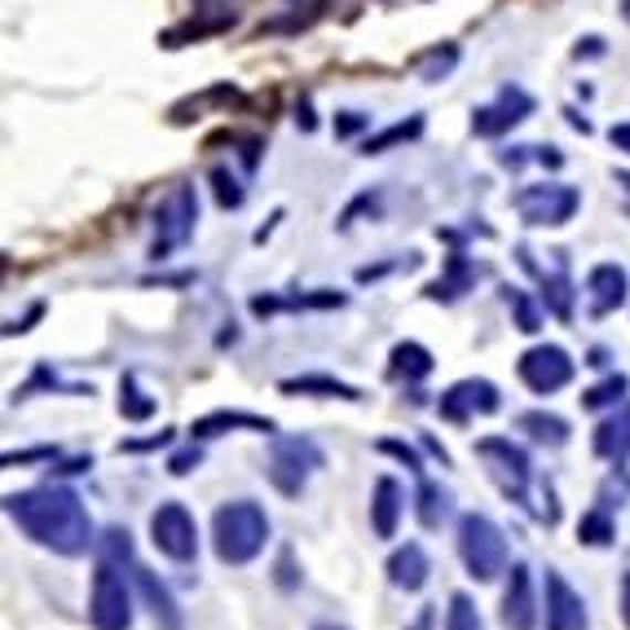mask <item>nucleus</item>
<instances>
[{
	"label": "nucleus",
	"mask_w": 630,
	"mask_h": 630,
	"mask_svg": "<svg viewBox=\"0 0 630 630\" xmlns=\"http://www.w3.org/2000/svg\"><path fill=\"white\" fill-rule=\"evenodd\" d=\"M4 516L22 529V538H31L35 547H44L62 560H80L97 547L93 516H88L84 498L62 481L4 494Z\"/></svg>",
	"instance_id": "f257e3e1"
},
{
	"label": "nucleus",
	"mask_w": 630,
	"mask_h": 630,
	"mask_svg": "<svg viewBox=\"0 0 630 630\" xmlns=\"http://www.w3.org/2000/svg\"><path fill=\"white\" fill-rule=\"evenodd\" d=\"M270 534H274L270 516L256 498H230L212 512V552L230 569H243V565L261 560L265 547H270Z\"/></svg>",
	"instance_id": "f03ea898"
},
{
	"label": "nucleus",
	"mask_w": 630,
	"mask_h": 630,
	"mask_svg": "<svg viewBox=\"0 0 630 630\" xmlns=\"http://www.w3.org/2000/svg\"><path fill=\"white\" fill-rule=\"evenodd\" d=\"M459 560H463L472 582H498L512 569L503 525L485 512H463L459 516Z\"/></svg>",
	"instance_id": "7ed1b4c3"
},
{
	"label": "nucleus",
	"mask_w": 630,
	"mask_h": 630,
	"mask_svg": "<svg viewBox=\"0 0 630 630\" xmlns=\"http://www.w3.org/2000/svg\"><path fill=\"white\" fill-rule=\"evenodd\" d=\"M476 459L485 463L490 481L498 485V494L516 507H529V481H534V459L525 445H516L512 437H481L476 441Z\"/></svg>",
	"instance_id": "20e7f679"
},
{
	"label": "nucleus",
	"mask_w": 630,
	"mask_h": 630,
	"mask_svg": "<svg viewBox=\"0 0 630 630\" xmlns=\"http://www.w3.org/2000/svg\"><path fill=\"white\" fill-rule=\"evenodd\" d=\"M88 627L133 630V591L124 582V565L93 556V587H88Z\"/></svg>",
	"instance_id": "39448f33"
},
{
	"label": "nucleus",
	"mask_w": 630,
	"mask_h": 630,
	"mask_svg": "<svg viewBox=\"0 0 630 630\" xmlns=\"http://www.w3.org/2000/svg\"><path fill=\"white\" fill-rule=\"evenodd\" d=\"M270 463H265V476L270 485L283 494V498H301L309 476L326 468V454L317 450V441L309 437H270Z\"/></svg>",
	"instance_id": "423d86ee"
},
{
	"label": "nucleus",
	"mask_w": 630,
	"mask_h": 630,
	"mask_svg": "<svg viewBox=\"0 0 630 630\" xmlns=\"http://www.w3.org/2000/svg\"><path fill=\"white\" fill-rule=\"evenodd\" d=\"M512 208L534 230H560V225H569L578 217L582 195L574 186H565V181H538V186H521L512 195Z\"/></svg>",
	"instance_id": "0eeeda50"
},
{
	"label": "nucleus",
	"mask_w": 630,
	"mask_h": 630,
	"mask_svg": "<svg viewBox=\"0 0 630 630\" xmlns=\"http://www.w3.org/2000/svg\"><path fill=\"white\" fill-rule=\"evenodd\" d=\"M150 543L159 556H168L172 565H190L199 560V521L181 498H168L150 512Z\"/></svg>",
	"instance_id": "6e6552de"
},
{
	"label": "nucleus",
	"mask_w": 630,
	"mask_h": 630,
	"mask_svg": "<svg viewBox=\"0 0 630 630\" xmlns=\"http://www.w3.org/2000/svg\"><path fill=\"white\" fill-rule=\"evenodd\" d=\"M195 225H199V195H195V186H177L155 212L150 261H168L177 248H186L195 239Z\"/></svg>",
	"instance_id": "1a4fd4ad"
},
{
	"label": "nucleus",
	"mask_w": 630,
	"mask_h": 630,
	"mask_svg": "<svg viewBox=\"0 0 630 630\" xmlns=\"http://www.w3.org/2000/svg\"><path fill=\"white\" fill-rule=\"evenodd\" d=\"M516 375H521V384H525L529 392L552 397V392H560V388L574 384L578 361H574L569 348H560V344H534V348H525V353L516 357Z\"/></svg>",
	"instance_id": "9d476101"
},
{
	"label": "nucleus",
	"mask_w": 630,
	"mask_h": 630,
	"mask_svg": "<svg viewBox=\"0 0 630 630\" xmlns=\"http://www.w3.org/2000/svg\"><path fill=\"white\" fill-rule=\"evenodd\" d=\"M498 410H503V392H498V384L485 379V375H468V379L450 384V388L441 392V401H437V414H441L445 423H454V428H468L476 414L485 419V414H498Z\"/></svg>",
	"instance_id": "9b49d317"
},
{
	"label": "nucleus",
	"mask_w": 630,
	"mask_h": 630,
	"mask_svg": "<svg viewBox=\"0 0 630 630\" xmlns=\"http://www.w3.org/2000/svg\"><path fill=\"white\" fill-rule=\"evenodd\" d=\"M543 627L547 630H591L587 600L574 591V582L560 569L543 574Z\"/></svg>",
	"instance_id": "f8f14e48"
},
{
	"label": "nucleus",
	"mask_w": 630,
	"mask_h": 630,
	"mask_svg": "<svg viewBox=\"0 0 630 630\" xmlns=\"http://www.w3.org/2000/svg\"><path fill=\"white\" fill-rule=\"evenodd\" d=\"M498 618L507 630H538L543 622V605H538V587H534V569L525 560H516L507 569V587H503V605Z\"/></svg>",
	"instance_id": "ddd939ff"
},
{
	"label": "nucleus",
	"mask_w": 630,
	"mask_h": 630,
	"mask_svg": "<svg viewBox=\"0 0 630 630\" xmlns=\"http://www.w3.org/2000/svg\"><path fill=\"white\" fill-rule=\"evenodd\" d=\"M529 115H534V97L525 88H516V84H503L494 102H485V106L472 111V133L476 137H503L516 124H525Z\"/></svg>",
	"instance_id": "4468645a"
},
{
	"label": "nucleus",
	"mask_w": 630,
	"mask_h": 630,
	"mask_svg": "<svg viewBox=\"0 0 630 630\" xmlns=\"http://www.w3.org/2000/svg\"><path fill=\"white\" fill-rule=\"evenodd\" d=\"M516 256H521L525 274H534V279H538V287H543V305L560 317V322H574V279H569V256H565V252H552V270H547V265H538L529 248H516Z\"/></svg>",
	"instance_id": "2eb2a0df"
},
{
	"label": "nucleus",
	"mask_w": 630,
	"mask_h": 630,
	"mask_svg": "<svg viewBox=\"0 0 630 630\" xmlns=\"http://www.w3.org/2000/svg\"><path fill=\"white\" fill-rule=\"evenodd\" d=\"M133 587H137L155 630H186V613H181L177 596L168 591V582H159V574H150L146 565H133Z\"/></svg>",
	"instance_id": "dca6fc26"
},
{
	"label": "nucleus",
	"mask_w": 630,
	"mask_h": 630,
	"mask_svg": "<svg viewBox=\"0 0 630 630\" xmlns=\"http://www.w3.org/2000/svg\"><path fill=\"white\" fill-rule=\"evenodd\" d=\"M225 432H261V437H279V423L252 410H208L190 423V441H212Z\"/></svg>",
	"instance_id": "f3484780"
},
{
	"label": "nucleus",
	"mask_w": 630,
	"mask_h": 630,
	"mask_svg": "<svg viewBox=\"0 0 630 630\" xmlns=\"http://www.w3.org/2000/svg\"><path fill=\"white\" fill-rule=\"evenodd\" d=\"M384 574H388V587H397L406 596H419L428 587V578H432V560H428L423 543H401V547H392Z\"/></svg>",
	"instance_id": "a211bd4d"
},
{
	"label": "nucleus",
	"mask_w": 630,
	"mask_h": 630,
	"mask_svg": "<svg viewBox=\"0 0 630 630\" xmlns=\"http://www.w3.org/2000/svg\"><path fill=\"white\" fill-rule=\"evenodd\" d=\"M587 301H591V314L596 317L618 314L630 301V274L622 265H613V261L596 265V270L587 274Z\"/></svg>",
	"instance_id": "6ab92c4d"
},
{
	"label": "nucleus",
	"mask_w": 630,
	"mask_h": 630,
	"mask_svg": "<svg viewBox=\"0 0 630 630\" xmlns=\"http://www.w3.org/2000/svg\"><path fill=\"white\" fill-rule=\"evenodd\" d=\"M591 450H596V459H605V463H613V468H627L630 463V401L613 406V410L596 423Z\"/></svg>",
	"instance_id": "aec40b11"
},
{
	"label": "nucleus",
	"mask_w": 630,
	"mask_h": 630,
	"mask_svg": "<svg viewBox=\"0 0 630 630\" xmlns=\"http://www.w3.org/2000/svg\"><path fill=\"white\" fill-rule=\"evenodd\" d=\"M401 516H406V490L397 476H379L375 490H370V529L375 538H397L401 529Z\"/></svg>",
	"instance_id": "412c9836"
},
{
	"label": "nucleus",
	"mask_w": 630,
	"mask_h": 630,
	"mask_svg": "<svg viewBox=\"0 0 630 630\" xmlns=\"http://www.w3.org/2000/svg\"><path fill=\"white\" fill-rule=\"evenodd\" d=\"M476 279H481V265L468 261L463 252H450V256H445V274H441L437 283H428L423 296L437 301V305H454V301H463V296L476 287Z\"/></svg>",
	"instance_id": "4be33fe9"
},
{
	"label": "nucleus",
	"mask_w": 630,
	"mask_h": 630,
	"mask_svg": "<svg viewBox=\"0 0 630 630\" xmlns=\"http://www.w3.org/2000/svg\"><path fill=\"white\" fill-rule=\"evenodd\" d=\"M516 432H525L534 445H547V450H560V445L574 441L569 419L556 414V410H521L516 414Z\"/></svg>",
	"instance_id": "5701e85b"
},
{
	"label": "nucleus",
	"mask_w": 630,
	"mask_h": 630,
	"mask_svg": "<svg viewBox=\"0 0 630 630\" xmlns=\"http://www.w3.org/2000/svg\"><path fill=\"white\" fill-rule=\"evenodd\" d=\"M279 392L283 397H335V401H361V388L335 379V375H322V370H309V375H292V379H279Z\"/></svg>",
	"instance_id": "b1692460"
},
{
	"label": "nucleus",
	"mask_w": 630,
	"mask_h": 630,
	"mask_svg": "<svg viewBox=\"0 0 630 630\" xmlns=\"http://www.w3.org/2000/svg\"><path fill=\"white\" fill-rule=\"evenodd\" d=\"M414 481H419V490H414V516H419V529L432 534V529H441V525L450 521V512H454L450 503H454V498H450V490H445L441 481H432L428 472L414 476Z\"/></svg>",
	"instance_id": "393cba45"
},
{
	"label": "nucleus",
	"mask_w": 630,
	"mask_h": 630,
	"mask_svg": "<svg viewBox=\"0 0 630 630\" xmlns=\"http://www.w3.org/2000/svg\"><path fill=\"white\" fill-rule=\"evenodd\" d=\"M432 366H437V357H432L419 339H401V344H392V353H388V379L419 384V379L432 375Z\"/></svg>",
	"instance_id": "a878e982"
},
{
	"label": "nucleus",
	"mask_w": 630,
	"mask_h": 630,
	"mask_svg": "<svg viewBox=\"0 0 630 630\" xmlns=\"http://www.w3.org/2000/svg\"><path fill=\"white\" fill-rule=\"evenodd\" d=\"M155 410H159V397H150V392L137 384V375L128 370V375L119 379V414H124V423H150Z\"/></svg>",
	"instance_id": "bb28decb"
},
{
	"label": "nucleus",
	"mask_w": 630,
	"mask_h": 630,
	"mask_svg": "<svg viewBox=\"0 0 630 630\" xmlns=\"http://www.w3.org/2000/svg\"><path fill=\"white\" fill-rule=\"evenodd\" d=\"M578 543H582V547H613V543H618V521H613V512H609L605 503H596V507L582 512V521H578Z\"/></svg>",
	"instance_id": "cd10ccee"
},
{
	"label": "nucleus",
	"mask_w": 630,
	"mask_h": 630,
	"mask_svg": "<svg viewBox=\"0 0 630 630\" xmlns=\"http://www.w3.org/2000/svg\"><path fill=\"white\" fill-rule=\"evenodd\" d=\"M419 133H423V115L397 119V124H388L384 133H370V137L361 141V155H384V150H392V146H401V141H414Z\"/></svg>",
	"instance_id": "c85d7f7f"
},
{
	"label": "nucleus",
	"mask_w": 630,
	"mask_h": 630,
	"mask_svg": "<svg viewBox=\"0 0 630 630\" xmlns=\"http://www.w3.org/2000/svg\"><path fill=\"white\" fill-rule=\"evenodd\" d=\"M627 392H630V375L613 370V375H605L596 388H587L578 401H582V410H609V406H622Z\"/></svg>",
	"instance_id": "c756f323"
},
{
	"label": "nucleus",
	"mask_w": 630,
	"mask_h": 630,
	"mask_svg": "<svg viewBox=\"0 0 630 630\" xmlns=\"http://www.w3.org/2000/svg\"><path fill=\"white\" fill-rule=\"evenodd\" d=\"M35 388H49V392H71V397H93V388H84V384H62L44 361L31 370V379L22 384V388H13V401H27Z\"/></svg>",
	"instance_id": "7c9ffc66"
},
{
	"label": "nucleus",
	"mask_w": 630,
	"mask_h": 630,
	"mask_svg": "<svg viewBox=\"0 0 630 630\" xmlns=\"http://www.w3.org/2000/svg\"><path fill=\"white\" fill-rule=\"evenodd\" d=\"M503 296H507V309L516 317V330H525V335H538V330H543V309H538V301H534L525 287H507Z\"/></svg>",
	"instance_id": "2f4dec72"
},
{
	"label": "nucleus",
	"mask_w": 630,
	"mask_h": 630,
	"mask_svg": "<svg viewBox=\"0 0 630 630\" xmlns=\"http://www.w3.org/2000/svg\"><path fill=\"white\" fill-rule=\"evenodd\" d=\"M445 630H485V618L468 591H454L445 605Z\"/></svg>",
	"instance_id": "473e14b6"
},
{
	"label": "nucleus",
	"mask_w": 630,
	"mask_h": 630,
	"mask_svg": "<svg viewBox=\"0 0 630 630\" xmlns=\"http://www.w3.org/2000/svg\"><path fill=\"white\" fill-rule=\"evenodd\" d=\"M93 556H106V560H115V565H133V534L119 529V525H111V529L97 538Z\"/></svg>",
	"instance_id": "72a5a7b5"
},
{
	"label": "nucleus",
	"mask_w": 630,
	"mask_h": 630,
	"mask_svg": "<svg viewBox=\"0 0 630 630\" xmlns=\"http://www.w3.org/2000/svg\"><path fill=\"white\" fill-rule=\"evenodd\" d=\"M454 62H459V49H454V44H445V49H432V53L419 62V75L432 84V80H441V75H445Z\"/></svg>",
	"instance_id": "f704fd0d"
},
{
	"label": "nucleus",
	"mask_w": 630,
	"mask_h": 630,
	"mask_svg": "<svg viewBox=\"0 0 630 630\" xmlns=\"http://www.w3.org/2000/svg\"><path fill=\"white\" fill-rule=\"evenodd\" d=\"M62 454V445H31V450H9L0 463L4 468H27V463H53Z\"/></svg>",
	"instance_id": "c9c22d12"
},
{
	"label": "nucleus",
	"mask_w": 630,
	"mask_h": 630,
	"mask_svg": "<svg viewBox=\"0 0 630 630\" xmlns=\"http://www.w3.org/2000/svg\"><path fill=\"white\" fill-rule=\"evenodd\" d=\"M375 450L379 454H392L397 463H406L414 476H423V459H419V450H410L406 441H397V437H384V441H375Z\"/></svg>",
	"instance_id": "e433bc0d"
},
{
	"label": "nucleus",
	"mask_w": 630,
	"mask_h": 630,
	"mask_svg": "<svg viewBox=\"0 0 630 630\" xmlns=\"http://www.w3.org/2000/svg\"><path fill=\"white\" fill-rule=\"evenodd\" d=\"M212 186H217V203L230 212V208H239L243 203V186L225 172V168H212Z\"/></svg>",
	"instance_id": "4c0bfd02"
},
{
	"label": "nucleus",
	"mask_w": 630,
	"mask_h": 630,
	"mask_svg": "<svg viewBox=\"0 0 630 630\" xmlns=\"http://www.w3.org/2000/svg\"><path fill=\"white\" fill-rule=\"evenodd\" d=\"M199 463H203V445L190 441L186 450L168 454V476H190V472H199Z\"/></svg>",
	"instance_id": "58836bf2"
},
{
	"label": "nucleus",
	"mask_w": 630,
	"mask_h": 630,
	"mask_svg": "<svg viewBox=\"0 0 630 630\" xmlns=\"http://www.w3.org/2000/svg\"><path fill=\"white\" fill-rule=\"evenodd\" d=\"M177 441V428H159L146 441H119V454H150V450H168Z\"/></svg>",
	"instance_id": "ea45409f"
},
{
	"label": "nucleus",
	"mask_w": 630,
	"mask_h": 630,
	"mask_svg": "<svg viewBox=\"0 0 630 630\" xmlns=\"http://www.w3.org/2000/svg\"><path fill=\"white\" fill-rule=\"evenodd\" d=\"M88 468H93V454H75V459H62V454H57V459L49 463V481H71V476H84Z\"/></svg>",
	"instance_id": "a19ab883"
},
{
	"label": "nucleus",
	"mask_w": 630,
	"mask_h": 630,
	"mask_svg": "<svg viewBox=\"0 0 630 630\" xmlns=\"http://www.w3.org/2000/svg\"><path fill=\"white\" fill-rule=\"evenodd\" d=\"M274 582H279L283 591H296V587H301V569H296V552H292V547H283V552H279Z\"/></svg>",
	"instance_id": "79ce46f5"
},
{
	"label": "nucleus",
	"mask_w": 630,
	"mask_h": 630,
	"mask_svg": "<svg viewBox=\"0 0 630 630\" xmlns=\"http://www.w3.org/2000/svg\"><path fill=\"white\" fill-rule=\"evenodd\" d=\"M366 124H370V115H361V111H344V115L335 119V133H339V137H353V133H357V128H366Z\"/></svg>",
	"instance_id": "37998d69"
},
{
	"label": "nucleus",
	"mask_w": 630,
	"mask_h": 630,
	"mask_svg": "<svg viewBox=\"0 0 630 630\" xmlns=\"http://www.w3.org/2000/svg\"><path fill=\"white\" fill-rule=\"evenodd\" d=\"M40 314H44V305H31V314L22 317V322L13 317V322L4 326V335H27V330H31V322H35V317H40Z\"/></svg>",
	"instance_id": "c03bdc74"
},
{
	"label": "nucleus",
	"mask_w": 630,
	"mask_h": 630,
	"mask_svg": "<svg viewBox=\"0 0 630 630\" xmlns=\"http://www.w3.org/2000/svg\"><path fill=\"white\" fill-rule=\"evenodd\" d=\"M605 53V40L600 35H587V40H578V49H574V57H600Z\"/></svg>",
	"instance_id": "a18cd8bd"
},
{
	"label": "nucleus",
	"mask_w": 630,
	"mask_h": 630,
	"mask_svg": "<svg viewBox=\"0 0 630 630\" xmlns=\"http://www.w3.org/2000/svg\"><path fill=\"white\" fill-rule=\"evenodd\" d=\"M609 141H613V150L630 155V119L627 124H613V128H609Z\"/></svg>",
	"instance_id": "49530a36"
},
{
	"label": "nucleus",
	"mask_w": 630,
	"mask_h": 630,
	"mask_svg": "<svg viewBox=\"0 0 630 630\" xmlns=\"http://www.w3.org/2000/svg\"><path fill=\"white\" fill-rule=\"evenodd\" d=\"M432 627H437V605H423V609L414 613V622H410L406 630H432Z\"/></svg>",
	"instance_id": "de8ad7c7"
},
{
	"label": "nucleus",
	"mask_w": 630,
	"mask_h": 630,
	"mask_svg": "<svg viewBox=\"0 0 630 630\" xmlns=\"http://www.w3.org/2000/svg\"><path fill=\"white\" fill-rule=\"evenodd\" d=\"M423 450H428V454H432L441 468H450V454H445V445H441L437 437H423Z\"/></svg>",
	"instance_id": "09e8293b"
},
{
	"label": "nucleus",
	"mask_w": 630,
	"mask_h": 630,
	"mask_svg": "<svg viewBox=\"0 0 630 630\" xmlns=\"http://www.w3.org/2000/svg\"><path fill=\"white\" fill-rule=\"evenodd\" d=\"M618 609H622V622H627L630 630V569L622 574V605H618Z\"/></svg>",
	"instance_id": "8fccbe9b"
},
{
	"label": "nucleus",
	"mask_w": 630,
	"mask_h": 630,
	"mask_svg": "<svg viewBox=\"0 0 630 630\" xmlns=\"http://www.w3.org/2000/svg\"><path fill=\"white\" fill-rule=\"evenodd\" d=\"M565 115H569V124H574V128H582V133H591V124H587V119H582L578 111H565Z\"/></svg>",
	"instance_id": "3c124183"
},
{
	"label": "nucleus",
	"mask_w": 630,
	"mask_h": 630,
	"mask_svg": "<svg viewBox=\"0 0 630 630\" xmlns=\"http://www.w3.org/2000/svg\"><path fill=\"white\" fill-rule=\"evenodd\" d=\"M587 366H609V353L605 348H591V361Z\"/></svg>",
	"instance_id": "603ef678"
},
{
	"label": "nucleus",
	"mask_w": 630,
	"mask_h": 630,
	"mask_svg": "<svg viewBox=\"0 0 630 630\" xmlns=\"http://www.w3.org/2000/svg\"><path fill=\"white\" fill-rule=\"evenodd\" d=\"M618 9H622V18L630 22V0H618Z\"/></svg>",
	"instance_id": "864d4df0"
},
{
	"label": "nucleus",
	"mask_w": 630,
	"mask_h": 630,
	"mask_svg": "<svg viewBox=\"0 0 630 630\" xmlns=\"http://www.w3.org/2000/svg\"><path fill=\"white\" fill-rule=\"evenodd\" d=\"M618 181H622V186H627V190H630V172H627V168H622V172H618Z\"/></svg>",
	"instance_id": "5fc2aeb1"
},
{
	"label": "nucleus",
	"mask_w": 630,
	"mask_h": 630,
	"mask_svg": "<svg viewBox=\"0 0 630 630\" xmlns=\"http://www.w3.org/2000/svg\"><path fill=\"white\" fill-rule=\"evenodd\" d=\"M317 630H326V627H317ZM335 630H339V627H335Z\"/></svg>",
	"instance_id": "6e6d98bb"
}]
</instances>
